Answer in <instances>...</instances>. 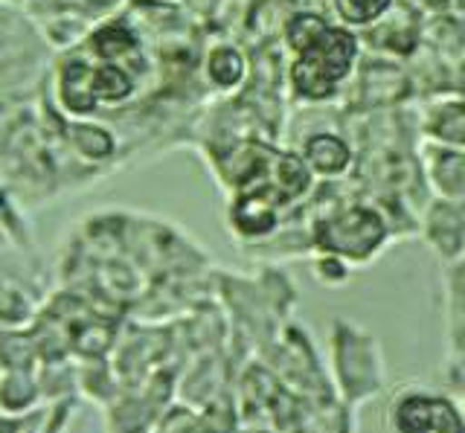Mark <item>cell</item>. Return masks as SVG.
I'll use <instances>...</instances> for the list:
<instances>
[{"mask_svg":"<svg viewBox=\"0 0 465 433\" xmlns=\"http://www.w3.org/2000/svg\"><path fill=\"white\" fill-rule=\"evenodd\" d=\"M285 41L294 50L291 91L309 105L334 103L361 62V38L317 12H297L285 24Z\"/></svg>","mask_w":465,"mask_h":433,"instance_id":"6da1fadb","label":"cell"},{"mask_svg":"<svg viewBox=\"0 0 465 433\" xmlns=\"http://www.w3.org/2000/svg\"><path fill=\"white\" fill-rule=\"evenodd\" d=\"M387 212L370 198H331L309 221V244L314 253L338 256L355 271L372 265L396 241Z\"/></svg>","mask_w":465,"mask_h":433,"instance_id":"7a4b0ae2","label":"cell"},{"mask_svg":"<svg viewBox=\"0 0 465 433\" xmlns=\"http://www.w3.org/2000/svg\"><path fill=\"white\" fill-rule=\"evenodd\" d=\"M326 369L334 396L355 410L361 404L375 401L387 387V360L381 343L370 329L349 317H334L329 323Z\"/></svg>","mask_w":465,"mask_h":433,"instance_id":"3957f363","label":"cell"},{"mask_svg":"<svg viewBox=\"0 0 465 433\" xmlns=\"http://www.w3.org/2000/svg\"><path fill=\"white\" fill-rule=\"evenodd\" d=\"M387 425L392 433H465V404L448 387L411 381L390 396Z\"/></svg>","mask_w":465,"mask_h":433,"instance_id":"277c9868","label":"cell"},{"mask_svg":"<svg viewBox=\"0 0 465 433\" xmlns=\"http://www.w3.org/2000/svg\"><path fill=\"white\" fill-rule=\"evenodd\" d=\"M346 88L352 93V103H349L352 111H392L413 93V74L404 70L396 59H384V55L363 59L361 55Z\"/></svg>","mask_w":465,"mask_h":433,"instance_id":"5b68a950","label":"cell"},{"mask_svg":"<svg viewBox=\"0 0 465 433\" xmlns=\"http://www.w3.org/2000/svg\"><path fill=\"white\" fill-rule=\"evenodd\" d=\"M416 236L428 244L442 268L454 265L465 253V201L428 198L416 221Z\"/></svg>","mask_w":465,"mask_h":433,"instance_id":"8992f818","label":"cell"},{"mask_svg":"<svg viewBox=\"0 0 465 433\" xmlns=\"http://www.w3.org/2000/svg\"><path fill=\"white\" fill-rule=\"evenodd\" d=\"M416 6L407 0V4H392L387 9V15L378 18L370 30H363L361 41H367V47L375 55H384V59H407V55H416L421 38H425V26L413 18Z\"/></svg>","mask_w":465,"mask_h":433,"instance_id":"52a82bcc","label":"cell"},{"mask_svg":"<svg viewBox=\"0 0 465 433\" xmlns=\"http://www.w3.org/2000/svg\"><path fill=\"white\" fill-rule=\"evenodd\" d=\"M300 154L314 172V178L326 183H338L349 178L358 163L355 143L346 134H341L338 128H317V132H312L305 137Z\"/></svg>","mask_w":465,"mask_h":433,"instance_id":"ba28073f","label":"cell"},{"mask_svg":"<svg viewBox=\"0 0 465 433\" xmlns=\"http://www.w3.org/2000/svg\"><path fill=\"white\" fill-rule=\"evenodd\" d=\"M445 294V372H465V253L442 268Z\"/></svg>","mask_w":465,"mask_h":433,"instance_id":"9c48e42d","label":"cell"},{"mask_svg":"<svg viewBox=\"0 0 465 433\" xmlns=\"http://www.w3.org/2000/svg\"><path fill=\"white\" fill-rule=\"evenodd\" d=\"M419 163L425 175L428 192L433 198L465 201V149L445 146V143L421 140Z\"/></svg>","mask_w":465,"mask_h":433,"instance_id":"30bf717a","label":"cell"},{"mask_svg":"<svg viewBox=\"0 0 465 433\" xmlns=\"http://www.w3.org/2000/svg\"><path fill=\"white\" fill-rule=\"evenodd\" d=\"M419 134L433 143L465 149V91L462 93H436L421 108Z\"/></svg>","mask_w":465,"mask_h":433,"instance_id":"8fae6325","label":"cell"},{"mask_svg":"<svg viewBox=\"0 0 465 433\" xmlns=\"http://www.w3.org/2000/svg\"><path fill=\"white\" fill-rule=\"evenodd\" d=\"M305 433H355V408H349L338 396L320 399Z\"/></svg>","mask_w":465,"mask_h":433,"instance_id":"7c38bea8","label":"cell"},{"mask_svg":"<svg viewBox=\"0 0 465 433\" xmlns=\"http://www.w3.org/2000/svg\"><path fill=\"white\" fill-rule=\"evenodd\" d=\"M207 70H210V79L218 84V88H236V84L244 79V55L232 47H218L210 53L207 59Z\"/></svg>","mask_w":465,"mask_h":433,"instance_id":"4fadbf2b","label":"cell"},{"mask_svg":"<svg viewBox=\"0 0 465 433\" xmlns=\"http://www.w3.org/2000/svg\"><path fill=\"white\" fill-rule=\"evenodd\" d=\"M314 277L323 282L326 288H343L352 282L355 277V268L343 262V259L338 256H323V253H317V262H314Z\"/></svg>","mask_w":465,"mask_h":433,"instance_id":"5bb4252c","label":"cell"},{"mask_svg":"<svg viewBox=\"0 0 465 433\" xmlns=\"http://www.w3.org/2000/svg\"><path fill=\"white\" fill-rule=\"evenodd\" d=\"M96 91L102 96H108V99H120L131 91V82L125 74H120V70H114V67H102L99 74H96Z\"/></svg>","mask_w":465,"mask_h":433,"instance_id":"9a60e30c","label":"cell"},{"mask_svg":"<svg viewBox=\"0 0 465 433\" xmlns=\"http://www.w3.org/2000/svg\"><path fill=\"white\" fill-rule=\"evenodd\" d=\"M96 44H99L102 55H120L123 50L131 47V38H128V33L123 30V26H111V30H105L96 38Z\"/></svg>","mask_w":465,"mask_h":433,"instance_id":"2e32d148","label":"cell"}]
</instances>
